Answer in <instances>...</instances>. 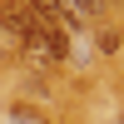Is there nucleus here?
I'll list each match as a JSON object with an SVG mask.
<instances>
[{
	"label": "nucleus",
	"mask_w": 124,
	"mask_h": 124,
	"mask_svg": "<svg viewBox=\"0 0 124 124\" xmlns=\"http://www.w3.org/2000/svg\"><path fill=\"white\" fill-rule=\"evenodd\" d=\"M114 0H70V15L75 20H104Z\"/></svg>",
	"instance_id": "nucleus-3"
},
{
	"label": "nucleus",
	"mask_w": 124,
	"mask_h": 124,
	"mask_svg": "<svg viewBox=\"0 0 124 124\" xmlns=\"http://www.w3.org/2000/svg\"><path fill=\"white\" fill-rule=\"evenodd\" d=\"M35 25H40V20L30 15L25 5H5V10H0V30L10 35V45H25V40L35 35Z\"/></svg>",
	"instance_id": "nucleus-1"
},
{
	"label": "nucleus",
	"mask_w": 124,
	"mask_h": 124,
	"mask_svg": "<svg viewBox=\"0 0 124 124\" xmlns=\"http://www.w3.org/2000/svg\"><path fill=\"white\" fill-rule=\"evenodd\" d=\"M10 124H40V119H30L25 109H15V114H10Z\"/></svg>",
	"instance_id": "nucleus-4"
},
{
	"label": "nucleus",
	"mask_w": 124,
	"mask_h": 124,
	"mask_svg": "<svg viewBox=\"0 0 124 124\" xmlns=\"http://www.w3.org/2000/svg\"><path fill=\"white\" fill-rule=\"evenodd\" d=\"M25 10L40 20V25H65V30H79V20L70 15L65 0H25Z\"/></svg>",
	"instance_id": "nucleus-2"
}]
</instances>
